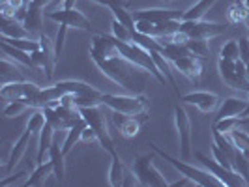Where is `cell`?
<instances>
[{"mask_svg":"<svg viewBox=\"0 0 249 187\" xmlns=\"http://www.w3.org/2000/svg\"><path fill=\"white\" fill-rule=\"evenodd\" d=\"M90 58L111 83L124 88L129 94H142V90L154 79V75L146 68L125 58L118 49L114 36H107L101 32L94 34L90 43Z\"/></svg>","mask_w":249,"mask_h":187,"instance_id":"cell-1","label":"cell"},{"mask_svg":"<svg viewBox=\"0 0 249 187\" xmlns=\"http://www.w3.org/2000/svg\"><path fill=\"white\" fill-rule=\"evenodd\" d=\"M150 146H152V150H154V153H158L161 159H165V161L169 163V165H173L176 170L180 172L182 176H186L187 180L191 182V184H195V186L199 187H217L221 186V182L215 178V176L206 169V170H202V169H197V167H193V165H189V163H186V159H176V157H173L171 153H167V152H163L158 144H154V142H150Z\"/></svg>","mask_w":249,"mask_h":187,"instance_id":"cell-2","label":"cell"},{"mask_svg":"<svg viewBox=\"0 0 249 187\" xmlns=\"http://www.w3.org/2000/svg\"><path fill=\"white\" fill-rule=\"evenodd\" d=\"M103 105L122 114H144L148 112L150 100L142 94H127V96L103 94Z\"/></svg>","mask_w":249,"mask_h":187,"instance_id":"cell-3","label":"cell"},{"mask_svg":"<svg viewBox=\"0 0 249 187\" xmlns=\"http://www.w3.org/2000/svg\"><path fill=\"white\" fill-rule=\"evenodd\" d=\"M103 105H98V107H87V109H81V114L83 118L87 120V124L96 131L98 135V144H100L103 150H107L109 153H116V148H114V140H112L111 133H109V127H107V118L101 111Z\"/></svg>","mask_w":249,"mask_h":187,"instance_id":"cell-4","label":"cell"},{"mask_svg":"<svg viewBox=\"0 0 249 187\" xmlns=\"http://www.w3.org/2000/svg\"><path fill=\"white\" fill-rule=\"evenodd\" d=\"M217 69H219L221 79H223L229 86L234 88V90H240V92H248L249 94V69L242 60L232 62V60L219 58Z\"/></svg>","mask_w":249,"mask_h":187,"instance_id":"cell-5","label":"cell"},{"mask_svg":"<svg viewBox=\"0 0 249 187\" xmlns=\"http://www.w3.org/2000/svg\"><path fill=\"white\" fill-rule=\"evenodd\" d=\"M133 170L137 174L141 186L144 187H167L169 182L165 180V176L160 172V169L154 165V155L152 153H142L135 157L133 163Z\"/></svg>","mask_w":249,"mask_h":187,"instance_id":"cell-6","label":"cell"},{"mask_svg":"<svg viewBox=\"0 0 249 187\" xmlns=\"http://www.w3.org/2000/svg\"><path fill=\"white\" fill-rule=\"evenodd\" d=\"M195 157L200 161V165L204 167V169H208L210 172H212L219 182H221V186L225 187H244V186H249L248 180L244 178V176H240L238 172H234L232 169H229V167H225L221 165L219 161H215L213 157H208V155H204V153H200L197 152L195 153Z\"/></svg>","mask_w":249,"mask_h":187,"instance_id":"cell-7","label":"cell"},{"mask_svg":"<svg viewBox=\"0 0 249 187\" xmlns=\"http://www.w3.org/2000/svg\"><path fill=\"white\" fill-rule=\"evenodd\" d=\"M39 49L30 52L32 56V62L36 66V69H43L45 71V77L47 79H53V73H54V64H56V47H54V41L51 39L47 34H39Z\"/></svg>","mask_w":249,"mask_h":187,"instance_id":"cell-8","label":"cell"},{"mask_svg":"<svg viewBox=\"0 0 249 187\" xmlns=\"http://www.w3.org/2000/svg\"><path fill=\"white\" fill-rule=\"evenodd\" d=\"M225 30H227V25L223 23H212L204 19L180 23V32H184L187 37H193V39H213L225 34Z\"/></svg>","mask_w":249,"mask_h":187,"instance_id":"cell-9","label":"cell"},{"mask_svg":"<svg viewBox=\"0 0 249 187\" xmlns=\"http://www.w3.org/2000/svg\"><path fill=\"white\" fill-rule=\"evenodd\" d=\"M43 112H45V116H47V122H49L56 131H60V129H70V127H73V125L83 118L79 107H66V105H60V103L54 105V107L43 109Z\"/></svg>","mask_w":249,"mask_h":187,"instance_id":"cell-10","label":"cell"},{"mask_svg":"<svg viewBox=\"0 0 249 187\" xmlns=\"http://www.w3.org/2000/svg\"><path fill=\"white\" fill-rule=\"evenodd\" d=\"M175 125L178 131V144H180V155L182 159H189L191 157V120L187 116L186 109L182 105L175 107Z\"/></svg>","mask_w":249,"mask_h":187,"instance_id":"cell-11","label":"cell"},{"mask_svg":"<svg viewBox=\"0 0 249 187\" xmlns=\"http://www.w3.org/2000/svg\"><path fill=\"white\" fill-rule=\"evenodd\" d=\"M146 120H148V112H144V114H122V112L112 111V122L118 127L120 135L127 140L137 137Z\"/></svg>","mask_w":249,"mask_h":187,"instance_id":"cell-12","label":"cell"},{"mask_svg":"<svg viewBox=\"0 0 249 187\" xmlns=\"http://www.w3.org/2000/svg\"><path fill=\"white\" fill-rule=\"evenodd\" d=\"M47 19L64 25L68 28H77V30H90V21L83 12H79L77 8H56L53 12L47 13Z\"/></svg>","mask_w":249,"mask_h":187,"instance_id":"cell-13","label":"cell"},{"mask_svg":"<svg viewBox=\"0 0 249 187\" xmlns=\"http://www.w3.org/2000/svg\"><path fill=\"white\" fill-rule=\"evenodd\" d=\"M41 86H37L34 83L28 81H12V83H4L0 88V96L4 101H15V100H30L34 98Z\"/></svg>","mask_w":249,"mask_h":187,"instance_id":"cell-14","label":"cell"},{"mask_svg":"<svg viewBox=\"0 0 249 187\" xmlns=\"http://www.w3.org/2000/svg\"><path fill=\"white\" fill-rule=\"evenodd\" d=\"M135 21H150V23H163V21H182L184 12L171 10V8H148L133 12Z\"/></svg>","mask_w":249,"mask_h":187,"instance_id":"cell-15","label":"cell"},{"mask_svg":"<svg viewBox=\"0 0 249 187\" xmlns=\"http://www.w3.org/2000/svg\"><path fill=\"white\" fill-rule=\"evenodd\" d=\"M180 100L187 103V105L197 107L202 114H210V112H213L221 105L219 96H215L212 92H189L186 96H182Z\"/></svg>","mask_w":249,"mask_h":187,"instance_id":"cell-16","label":"cell"},{"mask_svg":"<svg viewBox=\"0 0 249 187\" xmlns=\"http://www.w3.org/2000/svg\"><path fill=\"white\" fill-rule=\"evenodd\" d=\"M169 62L184 77H187L189 81H199L200 75H202V58H197L193 54H189V56H178V58H173Z\"/></svg>","mask_w":249,"mask_h":187,"instance_id":"cell-17","label":"cell"},{"mask_svg":"<svg viewBox=\"0 0 249 187\" xmlns=\"http://www.w3.org/2000/svg\"><path fill=\"white\" fill-rule=\"evenodd\" d=\"M30 137H32V133H30L28 129H25L23 135L13 142L12 152H10V155H8V163H6V170H8V172L15 169L17 163H21L23 155H25L26 150H28V144H30Z\"/></svg>","mask_w":249,"mask_h":187,"instance_id":"cell-18","label":"cell"},{"mask_svg":"<svg viewBox=\"0 0 249 187\" xmlns=\"http://www.w3.org/2000/svg\"><path fill=\"white\" fill-rule=\"evenodd\" d=\"M248 109V100L242 98H227L221 101L219 109H217V116L215 120H223V118H231V116H242L244 111ZM213 120V122H215Z\"/></svg>","mask_w":249,"mask_h":187,"instance_id":"cell-19","label":"cell"},{"mask_svg":"<svg viewBox=\"0 0 249 187\" xmlns=\"http://www.w3.org/2000/svg\"><path fill=\"white\" fill-rule=\"evenodd\" d=\"M41 23H43V8L37 6L36 2H28L23 25H25L32 34H37V36H39V34H41Z\"/></svg>","mask_w":249,"mask_h":187,"instance_id":"cell-20","label":"cell"},{"mask_svg":"<svg viewBox=\"0 0 249 187\" xmlns=\"http://www.w3.org/2000/svg\"><path fill=\"white\" fill-rule=\"evenodd\" d=\"M0 32L2 37H32V32L23 23H19L15 17H4V15H2Z\"/></svg>","mask_w":249,"mask_h":187,"instance_id":"cell-21","label":"cell"},{"mask_svg":"<svg viewBox=\"0 0 249 187\" xmlns=\"http://www.w3.org/2000/svg\"><path fill=\"white\" fill-rule=\"evenodd\" d=\"M227 21L231 25L240 26L249 23V8L246 0H234L229 8H227Z\"/></svg>","mask_w":249,"mask_h":187,"instance_id":"cell-22","label":"cell"},{"mask_svg":"<svg viewBox=\"0 0 249 187\" xmlns=\"http://www.w3.org/2000/svg\"><path fill=\"white\" fill-rule=\"evenodd\" d=\"M51 174H54V167L51 161H43V163H37V167L34 169V172L28 176L25 180V187H39L43 186L47 182V178Z\"/></svg>","mask_w":249,"mask_h":187,"instance_id":"cell-23","label":"cell"},{"mask_svg":"<svg viewBox=\"0 0 249 187\" xmlns=\"http://www.w3.org/2000/svg\"><path fill=\"white\" fill-rule=\"evenodd\" d=\"M87 120L85 118H81L77 124L73 125V127H70L68 129V135H66V138H64L62 142V152L64 155H68L71 150L81 142V137H83V131H85V127H87Z\"/></svg>","mask_w":249,"mask_h":187,"instance_id":"cell-24","label":"cell"},{"mask_svg":"<svg viewBox=\"0 0 249 187\" xmlns=\"http://www.w3.org/2000/svg\"><path fill=\"white\" fill-rule=\"evenodd\" d=\"M54 127L47 122V124L43 125V129L39 131V142H37V163H43V157H45V153H49L51 146H53V142H54Z\"/></svg>","mask_w":249,"mask_h":187,"instance_id":"cell-25","label":"cell"},{"mask_svg":"<svg viewBox=\"0 0 249 187\" xmlns=\"http://www.w3.org/2000/svg\"><path fill=\"white\" fill-rule=\"evenodd\" d=\"M125 167L122 159L118 157V152L112 153V161L109 167V186L111 187H122L124 186V176H125Z\"/></svg>","mask_w":249,"mask_h":187,"instance_id":"cell-26","label":"cell"},{"mask_svg":"<svg viewBox=\"0 0 249 187\" xmlns=\"http://www.w3.org/2000/svg\"><path fill=\"white\" fill-rule=\"evenodd\" d=\"M2 51H4V54L6 56H10L13 62H19L26 66V68H32V69H36V66L32 62V56H30V52H26L23 49H17V47H13L12 43H8V41H4L2 39Z\"/></svg>","mask_w":249,"mask_h":187,"instance_id":"cell-27","label":"cell"},{"mask_svg":"<svg viewBox=\"0 0 249 187\" xmlns=\"http://www.w3.org/2000/svg\"><path fill=\"white\" fill-rule=\"evenodd\" d=\"M64 159H66V155L62 152V146L53 142V146L49 150V161L54 167V176H56L58 182H62L64 176H66V163H64Z\"/></svg>","mask_w":249,"mask_h":187,"instance_id":"cell-28","label":"cell"},{"mask_svg":"<svg viewBox=\"0 0 249 187\" xmlns=\"http://www.w3.org/2000/svg\"><path fill=\"white\" fill-rule=\"evenodd\" d=\"M215 2H219V0H199V2H195L189 10L184 12V19L182 21H199V19H204V15L212 10Z\"/></svg>","mask_w":249,"mask_h":187,"instance_id":"cell-29","label":"cell"},{"mask_svg":"<svg viewBox=\"0 0 249 187\" xmlns=\"http://www.w3.org/2000/svg\"><path fill=\"white\" fill-rule=\"evenodd\" d=\"M244 122H246V118H242V116H231V118H223V120H215L212 124V129H217L221 133H232Z\"/></svg>","mask_w":249,"mask_h":187,"instance_id":"cell-30","label":"cell"},{"mask_svg":"<svg viewBox=\"0 0 249 187\" xmlns=\"http://www.w3.org/2000/svg\"><path fill=\"white\" fill-rule=\"evenodd\" d=\"M186 45H187V49L191 51V54L197 56V58H206V56H210L208 39H193V37H187Z\"/></svg>","mask_w":249,"mask_h":187,"instance_id":"cell-31","label":"cell"},{"mask_svg":"<svg viewBox=\"0 0 249 187\" xmlns=\"http://www.w3.org/2000/svg\"><path fill=\"white\" fill-rule=\"evenodd\" d=\"M4 41L12 43L13 47L17 49H23L26 52H34V51L39 49V39H32V37H2Z\"/></svg>","mask_w":249,"mask_h":187,"instance_id":"cell-32","label":"cell"},{"mask_svg":"<svg viewBox=\"0 0 249 187\" xmlns=\"http://www.w3.org/2000/svg\"><path fill=\"white\" fill-rule=\"evenodd\" d=\"M45 124H47V116H45L43 109H36V112H32L30 118H28V122H26V129L34 135V133H39Z\"/></svg>","mask_w":249,"mask_h":187,"instance_id":"cell-33","label":"cell"},{"mask_svg":"<svg viewBox=\"0 0 249 187\" xmlns=\"http://www.w3.org/2000/svg\"><path fill=\"white\" fill-rule=\"evenodd\" d=\"M232 170L238 172L240 176H244L249 184V157L246 153H242L240 150H236V155L232 159Z\"/></svg>","mask_w":249,"mask_h":187,"instance_id":"cell-34","label":"cell"},{"mask_svg":"<svg viewBox=\"0 0 249 187\" xmlns=\"http://www.w3.org/2000/svg\"><path fill=\"white\" fill-rule=\"evenodd\" d=\"M219 58L232 60V62L240 60V41H238V39L227 41L223 47H221V51H219Z\"/></svg>","mask_w":249,"mask_h":187,"instance_id":"cell-35","label":"cell"},{"mask_svg":"<svg viewBox=\"0 0 249 187\" xmlns=\"http://www.w3.org/2000/svg\"><path fill=\"white\" fill-rule=\"evenodd\" d=\"M111 12H112V17H114L116 21H120V23L127 26L129 30H135L137 21H135L133 13L129 12V8H114V10H111Z\"/></svg>","mask_w":249,"mask_h":187,"instance_id":"cell-36","label":"cell"},{"mask_svg":"<svg viewBox=\"0 0 249 187\" xmlns=\"http://www.w3.org/2000/svg\"><path fill=\"white\" fill-rule=\"evenodd\" d=\"M26 109H30V107L26 105L25 100L8 101V105H6V109H4V116H6V118H15V116L23 114Z\"/></svg>","mask_w":249,"mask_h":187,"instance_id":"cell-37","label":"cell"},{"mask_svg":"<svg viewBox=\"0 0 249 187\" xmlns=\"http://www.w3.org/2000/svg\"><path fill=\"white\" fill-rule=\"evenodd\" d=\"M112 36L116 37V39H120V41H131V32L133 30H129L125 25H122L120 21H116L114 17H112Z\"/></svg>","mask_w":249,"mask_h":187,"instance_id":"cell-38","label":"cell"},{"mask_svg":"<svg viewBox=\"0 0 249 187\" xmlns=\"http://www.w3.org/2000/svg\"><path fill=\"white\" fill-rule=\"evenodd\" d=\"M100 6H107L109 10H114V8H131V2L127 0H92Z\"/></svg>","mask_w":249,"mask_h":187,"instance_id":"cell-39","label":"cell"},{"mask_svg":"<svg viewBox=\"0 0 249 187\" xmlns=\"http://www.w3.org/2000/svg\"><path fill=\"white\" fill-rule=\"evenodd\" d=\"M240 60L246 64L249 69V37L240 39Z\"/></svg>","mask_w":249,"mask_h":187,"instance_id":"cell-40","label":"cell"},{"mask_svg":"<svg viewBox=\"0 0 249 187\" xmlns=\"http://www.w3.org/2000/svg\"><path fill=\"white\" fill-rule=\"evenodd\" d=\"M81 142H83V144H92V142H98V135H96V131H94L90 125H87V127H85L83 137H81Z\"/></svg>","mask_w":249,"mask_h":187,"instance_id":"cell-41","label":"cell"},{"mask_svg":"<svg viewBox=\"0 0 249 187\" xmlns=\"http://www.w3.org/2000/svg\"><path fill=\"white\" fill-rule=\"evenodd\" d=\"M133 186H141V182H139V178H137V174H135V170L131 172L129 169H125L124 186H122V187H133Z\"/></svg>","mask_w":249,"mask_h":187,"instance_id":"cell-42","label":"cell"},{"mask_svg":"<svg viewBox=\"0 0 249 187\" xmlns=\"http://www.w3.org/2000/svg\"><path fill=\"white\" fill-rule=\"evenodd\" d=\"M66 30L68 26L60 25V30H58V36H56V41H54V47H56V54L60 56V52L64 49V39H66Z\"/></svg>","mask_w":249,"mask_h":187,"instance_id":"cell-43","label":"cell"},{"mask_svg":"<svg viewBox=\"0 0 249 187\" xmlns=\"http://www.w3.org/2000/svg\"><path fill=\"white\" fill-rule=\"evenodd\" d=\"M23 178H28L26 176V172H17L15 176H12V178H4L2 182H0V186H12V184H19V180H23Z\"/></svg>","mask_w":249,"mask_h":187,"instance_id":"cell-44","label":"cell"},{"mask_svg":"<svg viewBox=\"0 0 249 187\" xmlns=\"http://www.w3.org/2000/svg\"><path fill=\"white\" fill-rule=\"evenodd\" d=\"M75 2H77V0H64L62 8H75Z\"/></svg>","mask_w":249,"mask_h":187,"instance_id":"cell-45","label":"cell"},{"mask_svg":"<svg viewBox=\"0 0 249 187\" xmlns=\"http://www.w3.org/2000/svg\"><path fill=\"white\" fill-rule=\"evenodd\" d=\"M246 4H248V8H249V0H246Z\"/></svg>","mask_w":249,"mask_h":187,"instance_id":"cell-46","label":"cell"},{"mask_svg":"<svg viewBox=\"0 0 249 187\" xmlns=\"http://www.w3.org/2000/svg\"><path fill=\"white\" fill-rule=\"evenodd\" d=\"M28 2H32V0H28Z\"/></svg>","mask_w":249,"mask_h":187,"instance_id":"cell-47","label":"cell"}]
</instances>
